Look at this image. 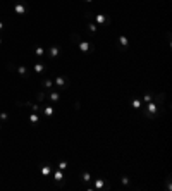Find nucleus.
Instances as JSON below:
<instances>
[{"instance_id": "2eb2a0df", "label": "nucleus", "mask_w": 172, "mask_h": 191, "mask_svg": "<svg viewBox=\"0 0 172 191\" xmlns=\"http://www.w3.org/2000/svg\"><path fill=\"white\" fill-rule=\"evenodd\" d=\"M131 107H133V109H136V110H141V100L134 98V100L131 102Z\"/></svg>"}, {"instance_id": "4468645a", "label": "nucleus", "mask_w": 172, "mask_h": 191, "mask_svg": "<svg viewBox=\"0 0 172 191\" xmlns=\"http://www.w3.org/2000/svg\"><path fill=\"white\" fill-rule=\"evenodd\" d=\"M47 100V93H43V91H38L36 93V102L38 103H41V102Z\"/></svg>"}, {"instance_id": "7ed1b4c3", "label": "nucleus", "mask_w": 172, "mask_h": 191, "mask_svg": "<svg viewBox=\"0 0 172 191\" xmlns=\"http://www.w3.org/2000/svg\"><path fill=\"white\" fill-rule=\"evenodd\" d=\"M54 85H57V86H60V88H69V78H65V76H57L55 78V81H54Z\"/></svg>"}, {"instance_id": "ddd939ff", "label": "nucleus", "mask_w": 172, "mask_h": 191, "mask_svg": "<svg viewBox=\"0 0 172 191\" xmlns=\"http://www.w3.org/2000/svg\"><path fill=\"white\" fill-rule=\"evenodd\" d=\"M33 71H35L36 74H41L43 71H45V65H43V64H40V62H36V64H35V67H33Z\"/></svg>"}, {"instance_id": "9d476101", "label": "nucleus", "mask_w": 172, "mask_h": 191, "mask_svg": "<svg viewBox=\"0 0 172 191\" xmlns=\"http://www.w3.org/2000/svg\"><path fill=\"white\" fill-rule=\"evenodd\" d=\"M54 179L57 181V183H62V181H64V170H55L54 172Z\"/></svg>"}, {"instance_id": "1a4fd4ad", "label": "nucleus", "mask_w": 172, "mask_h": 191, "mask_svg": "<svg viewBox=\"0 0 172 191\" xmlns=\"http://www.w3.org/2000/svg\"><path fill=\"white\" fill-rule=\"evenodd\" d=\"M47 100H50V102H59L60 100V95L57 93V91H50L48 95H47Z\"/></svg>"}, {"instance_id": "72a5a7b5", "label": "nucleus", "mask_w": 172, "mask_h": 191, "mask_svg": "<svg viewBox=\"0 0 172 191\" xmlns=\"http://www.w3.org/2000/svg\"><path fill=\"white\" fill-rule=\"evenodd\" d=\"M0 45H2V40H0Z\"/></svg>"}, {"instance_id": "6ab92c4d", "label": "nucleus", "mask_w": 172, "mask_h": 191, "mask_svg": "<svg viewBox=\"0 0 172 191\" xmlns=\"http://www.w3.org/2000/svg\"><path fill=\"white\" fill-rule=\"evenodd\" d=\"M164 100H165V93H158V95L155 96V103H158V105H160Z\"/></svg>"}, {"instance_id": "c756f323", "label": "nucleus", "mask_w": 172, "mask_h": 191, "mask_svg": "<svg viewBox=\"0 0 172 191\" xmlns=\"http://www.w3.org/2000/svg\"><path fill=\"white\" fill-rule=\"evenodd\" d=\"M7 69L9 71H16V65H14V64H7Z\"/></svg>"}, {"instance_id": "dca6fc26", "label": "nucleus", "mask_w": 172, "mask_h": 191, "mask_svg": "<svg viewBox=\"0 0 172 191\" xmlns=\"http://www.w3.org/2000/svg\"><path fill=\"white\" fill-rule=\"evenodd\" d=\"M81 179L84 181V183H90V181H91V174H90L88 170H84V172L81 174Z\"/></svg>"}, {"instance_id": "5701e85b", "label": "nucleus", "mask_w": 172, "mask_h": 191, "mask_svg": "<svg viewBox=\"0 0 172 191\" xmlns=\"http://www.w3.org/2000/svg\"><path fill=\"white\" fill-rule=\"evenodd\" d=\"M41 85H43V88H52V86H54V81L52 79H45Z\"/></svg>"}, {"instance_id": "f3484780", "label": "nucleus", "mask_w": 172, "mask_h": 191, "mask_svg": "<svg viewBox=\"0 0 172 191\" xmlns=\"http://www.w3.org/2000/svg\"><path fill=\"white\" fill-rule=\"evenodd\" d=\"M102 188H105V181L103 179H97L95 181V189H102Z\"/></svg>"}, {"instance_id": "0eeeda50", "label": "nucleus", "mask_w": 172, "mask_h": 191, "mask_svg": "<svg viewBox=\"0 0 172 191\" xmlns=\"http://www.w3.org/2000/svg\"><path fill=\"white\" fill-rule=\"evenodd\" d=\"M29 122H31V126H38V124H40V117H38L36 112H31V114H29Z\"/></svg>"}, {"instance_id": "f03ea898", "label": "nucleus", "mask_w": 172, "mask_h": 191, "mask_svg": "<svg viewBox=\"0 0 172 191\" xmlns=\"http://www.w3.org/2000/svg\"><path fill=\"white\" fill-rule=\"evenodd\" d=\"M95 21L98 22V24H102V26H105V24H110L112 22V19H110V16H103V14H95V17H93Z\"/></svg>"}, {"instance_id": "c85d7f7f", "label": "nucleus", "mask_w": 172, "mask_h": 191, "mask_svg": "<svg viewBox=\"0 0 172 191\" xmlns=\"http://www.w3.org/2000/svg\"><path fill=\"white\" fill-rule=\"evenodd\" d=\"M121 181H122V184H126V186L129 184V177H127V176H122V177H121Z\"/></svg>"}, {"instance_id": "7c9ffc66", "label": "nucleus", "mask_w": 172, "mask_h": 191, "mask_svg": "<svg viewBox=\"0 0 172 191\" xmlns=\"http://www.w3.org/2000/svg\"><path fill=\"white\" fill-rule=\"evenodd\" d=\"M4 29H5V24H4V22L0 21V31H4Z\"/></svg>"}, {"instance_id": "cd10ccee", "label": "nucleus", "mask_w": 172, "mask_h": 191, "mask_svg": "<svg viewBox=\"0 0 172 191\" xmlns=\"http://www.w3.org/2000/svg\"><path fill=\"white\" fill-rule=\"evenodd\" d=\"M84 17L88 19V21H91L93 17H95V14H93V12H84Z\"/></svg>"}, {"instance_id": "b1692460", "label": "nucleus", "mask_w": 172, "mask_h": 191, "mask_svg": "<svg viewBox=\"0 0 172 191\" xmlns=\"http://www.w3.org/2000/svg\"><path fill=\"white\" fill-rule=\"evenodd\" d=\"M165 188H167V191H172V184H170V176H167V179H165Z\"/></svg>"}, {"instance_id": "a211bd4d", "label": "nucleus", "mask_w": 172, "mask_h": 191, "mask_svg": "<svg viewBox=\"0 0 172 191\" xmlns=\"http://www.w3.org/2000/svg\"><path fill=\"white\" fill-rule=\"evenodd\" d=\"M88 31H90V33H97L98 31V26L95 24V22H88Z\"/></svg>"}, {"instance_id": "6e6552de", "label": "nucleus", "mask_w": 172, "mask_h": 191, "mask_svg": "<svg viewBox=\"0 0 172 191\" xmlns=\"http://www.w3.org/2000/svg\"><path fill=\"white\" fill-rule=\"evenodd\" d=\"M117 48H121V47H127L129 45V40L126 36H124V35H121V36H119V40H117Z\"/></svg>"}, {"instance_id": "f8f14e48", "label": "nucleus", "mask_w": 172, "mask_h": 191, "mask_svg": "<svg viewBox=\"0 0 172 191\" xmlns=\"http://www.w3.org/2000/svg\"><path fill=\"white\" fill-rule=\"evenodd\" d=\"M43 114H45V116L47 117H52L55 114V109L52 105H48V107H45V109H43Z\"/></svg>"}, {"instance_id": "39448f33", "label": "nucleus", "mask_w": 172, "mask_h": 191, "mask_svg": "<svg viewBox=\"0 0 172 191\" xmlns=\"http://www.w3.org/2000/svg\"><path fill=\"white\" fill-rule=\"evenodd\" d=\"M48 55H50L52 59H57V57L60 55V48H59V47H55V45H52V47L48 48Z\"/></svg>"}, {"instance_id": "a878e982", "label": "nucleus", "mask_w": 172, "mask_h": 191, "mask_svg": "<svg viewBox=\"0 0 172 191\" xmlns=\"http://www.w3.org/2000/svg\"><path fill=\"white\" fill-rule=\"evenodd\" d=\"M143 100H145L146 103H148V102H151V100H153V96H151V93H145V96H143Z\"/></svg>"}, {"instance_id": "2f4dec72", "label": "nucleus", "mask_w": 172, "mask_h": 191, "mask_svg": "<svg viewBox=\"0 0 172 191\" xmlns=\"http://www.w3.org/2000/svg\"><path fill=\"white\" fill-rule=\"evenodd\" d=\"M86 2H93V0H86Z\"/></svg>"}, {"instance_id": "bb28decb", "label": "nucleus", "mask_w": 172, "mask_h": 191, "mask_svg": "<svg viewBox=\"0 0 172 191\" xmlns=\"http://www.w3.org/2000/svg\"><path fill=\"white\" fill-rule=\"evenodd\" d=\"M59 169L60 170H65V169H67V162H64V160H62V162H59Z\"/></svg>"}, {"instance_id": "423d86ee", "label": "nucleus", "mask_w": 172, "mask_h": 191, "mask_svg": "<svg viewBox=\"0 0 172 191\" xmlns=\"http://www.w3.org/2000/svg\"><path fill=\"white\" fill-rule=\"evenodd\" d=\"M50 174H52V165L50 164H43L41 165V176L43 177H48Z\"/></svg>"}, {"instance_id": "9b49d317", "label": "nucleus", "mask_w": 172, "mask_h": 191, "mask_svg": "<svg viewBox=\"0 0 172 191\" xmlns=\"http://www.w3.org/2000/svg\"><path fill=\"white\" fill-rule=\"evenodd\" d=\"M16 72L19 76H24V78H28V67H26V65H19V67H16Z\"/></svg>"}, {"instance_id": "393cba45", "label": "nucleus", "mask_w": 172, "mask_h": 191, "mask_svg": "<svg viewBox=\"0 0 172 191\" xmlns=\"http://www.w3.org/2000/svg\"><path fill=\"white\" fill-rule=\"evenodd\" d=\"M0 121H2V122L9 121V114H7V112H2V114H0Z\"/></svg>"}, {"instance_id": "aec40b11", "label": "nucleus", "mask_w": 172, "mask_h": 191, "mask_svg": "<svg viewBox=\"0 0 172 191\" xmlns=\"http://www.w3.org/2000/svg\"><path fill=\"white\" fill-rule=\"evenodd\" d=\"M29 109H31L33 112H36V114H40V112L43 110L41 107H40V103H38V105H36V103H31V105H29Z\"/></svg>"}, {"instance_id": "473e14b6", "label": "nucleus", "mask_w": 172, "mask_h": 191, "mask_svg": "<svg viewBox=\"0 0 172 191\" xmlns=\"http://www.w3.org/2000/svg\"><path fill=\"white\" fill-rule=\"evenodd\" d=\"M0 129H2V124H0Z\"/></svg>"}, {"instance_id": "f257e3e1", "label": "nucleus", "mask_w": 172, "mask_h": 191, "mask_svg": "<svg viewBox=\"0 0 172 191\" xmlns=\"http://www.w3.org/2000/svg\"><path fill=\"white\" fill-rule=\"evenodd\" d=\"M14 12H16L17 16H24L28 14V5L24 0H16V4H14Z\"/></svg>"}, {"instance_id": "412c9836", "label": "nucleus", "mask_w": 172, "mask_h": 191, "mask_svg": "<svg viewBox=\"0 0 172 191\" xmlns=\"http://www.w3.org/2000/svg\"><path fill=\"white\" fill-rule=\"evenodd\" d=\"M71 42H72V43H79L81 42L79 35H78V33H71Z\"/></svg>"}, {"instance_id": "4be33fe9", "label": "nucleus", "mask_w": 172, "mask_h": 191, "mask_svg": "<svg viewBox=\"0 0 172 191\" xmlns=\"http://www.w3.org/2000/svg\"><path fill=\"white\" fill-rule=\"evenodd\" d=\"M35 53H36L38 57H43V55H45V48L43 47H36L35 48Z\"/></svg>"}, {"instance_id": "20e7f679", "label": "nucleus", "mask_w": 172, "mask_h": 191, "mask_svg": "<svg viewBox=\"0 0 172 191\" xmlns=\"http://www.w3.org/2000/svg\"><path fill=\"white\" fill-rule=\"evenodd\" d=\"M78 45H79V50L83 53H88V52H93V50H95V45L90 43V42H79Z\"/></svg>"}]
</instances>
